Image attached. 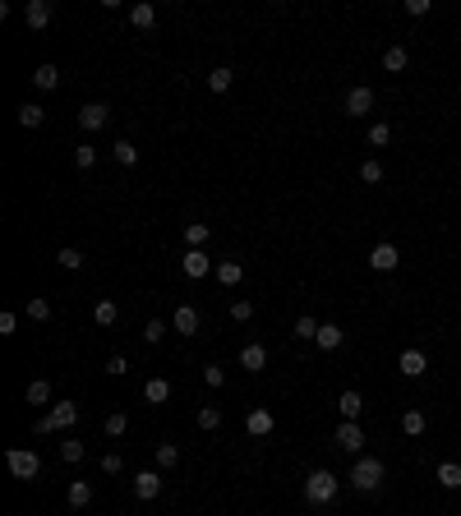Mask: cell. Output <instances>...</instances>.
<instances>
[{
    "label": "cell",
    "instance_id": "e575fe53",
    "mask_svg": "<svg viewBox=\"0 0 461 516\" xmlns=\"http://www.w3.org/2000/svg\"><path fill=\"white\" fill-rule=\"evenodd\" d=\"M388 143H392V125H383V120L369 125V148H388Z\"/></svg>",
    "mask_w": 461,
    "mask_h": 516
},
{
    "label": "cell",
    "instance_id": "1f68e13d",
    "mask_svg": "<svg viewBox=\"0 0 461 516\" xmlns=\"http://www.w3.org/2000/svg\"><path fill=\"white\" fill-rule=\"evenodd\" d=\"M401 433H410V438L425 433V411H406L401 415Z\"/></svg>",
    "mask_w": 461,
    "mask_h": 516
},
{
    "label": "cell",
    "instance_id": "8d00e7d4",
    "mask_svg": "<svg viewBox=\"0 0 461 516\" xmlns=\"http://www.w3.org/2000/svg\"><path fill=\"white\" fill-rule=\"evenodd\" d=\"M93 162H97V148H93V143H78V148H74V167H78V171H88Z\"/></svg>",
    "mask_w": 461,
    "mask_h": 516
},
{
    "label": "cell",
    "instance_id": "44dd1931",
    "mask_svg": "<svg viewBox=\"0 0 461 516\" xmlns=\"http://www.w3.org/2000/svg\"><path fill=\"white\" fill-rule=\"evenodd\" d=\"M74 420H78V406H74V401H56V406H51V424H56V433L70 429Z\"/></svg>",
    "mask_w": 461,
    "mask_h": 516
},
{
    "label": "cell",
    "instance_id": "7dc6e473",
    "mask_svg": "<svg viewBox=\"0 0 461 516\" xmlns=\"http://www.w3.org/2000/svg\"><path fill=\"white\" fill-rule=\"evenodd\" d=\"M14 332H19V318L5 309V314H0V337H14Z\"/></svg>",
    "mask_w": 461,
    "mask_h": 516
},
{
    "label": "cell",
    "instance_id": "9c48e42d",
    "mask_svg": "<svg viewBox=\"0 0 461 516\" xmlns=\"http://www.w3.org/2000/svg\"><path fill=\"white\" fill-rule=\"evenodd\" d=\"M397 263H401V254H397V245H374V254H369V268L374 272H397Z\"/></svg>",
    "mask_w": 461,
    "mask_h": 516
},
{
    "label": "cell",
    "instance_id": "4dcf8cb0",
    "mask_svg": "<svg viewBox=\"0 0 461 516\" xmlns=\"http://www.w3.org/2000/svg\"><path fill=\"white\" fill-rule=\"evenodd\" d=\"M111 152H115V162H120V167H139V148H134L130 139H120Z\"/></svg>",
    "mask_w": 461,
    "mask_h": 516
},
{
    "label": "cell",
    "instance_id": "d6a6232c",
    "mask_svg": "<svg viewBox=\"0 0 461 516\" xmlns=\"http://www.w3.org/2000/svg\"><path fill=\"white\" fill-rule=\"evenodd\" d=\"M61 461L65 465H78V461H83V443H78V438H65V443H61Z\"/></svg>",
    "mask_w": 461,
    "mask_h": 516
},
{
    "label": "cell",
    "instance_id": "4316f807",
    "mask_svg": "<svg viewBox=\"0 0 461 516\" xmlns=\"http://www.w3.org/2000/svg\"><path fill=\"white\" fill-rule=\"evenodd\" d=\"M434 480L443 484V489H461V465H457V461H443V465L434 470Z\"/></svg>",
    "mask_w": 461,
    "mask_h": 516
},
{
    "label": "cell",
    "instance_id": "2e32d148",
    "mask_svg": "<svg viewBox=\"0 0 461 516\" xmlns=\"http://www.w3.org/2000/svg\"><path fill=\"white\" fill-rule=\"evenodd\" d=\"M14 120H19V130H37V125L46 120V111H42L37 102H24V106L14 111Z\"/></svg>",
    "mask_w": 461,
    "mask_h": 516
},
{
    "label": "cell",
    "instance_id": "ee69618b",
    "mask_svg": "<svg viewBox=\"0 0 461 516\" xmlns=\"http://www.w3.org/2000/svg\"><path fill=\"white\" fill-rule=\"evenodd\" d=\"M203 383H208V387H222V383H227L222 364H203Z\"/></svg>",
    "mask_w": 461,
    "mask_h": 516
},
{
    "label": "cell",
    "instance_id": "8992f818",
    "mask_svg": "<svg viewBox=\"0 0 461 516\" xmlns=\"http://www.w3.org/2000/svg\"><path fill=\"white\" fill-rule=\"evenodd\" d=\"M332 438H337V447H341V452H351V456H360V447H365V433H360V424H351V420H341Z\"/></svg>",
    "mask_w": 461,
    "mask_h": 516
},
{
    "label": "cell",
    "instance_id": "bcb514c9",
    "mask_svg": "<svg viewBox=\"0 0 461 516\" xmlns=\"http://www.w3.org/2000/svg\"><path fill=\"white\" fill-rule=\"evenodd\" d=\"M120 470H125V461H120L115 452H106V456H102V475H120Z\"/></svg>",
    "mask_w": 461,
    "mask_h": 516
},
{
    "label": "cell",
    "instance_id": "52a82bcc",
    "mask_svg": "<svg viewBox=\"0 0 461 516\" xmlns=\"http://www.w3.org/2000/svg\"><path fill=\"white\" fill-rule=\"evenodd\" d=\"M244 429H249V438H268L272 429H277V420H272V411H263V406H254V411L244 415Z\"/></svg>",
    "mask_w": 461,
    "mask_h": 516
},
{
    "label": "cell",
    "instance_id": "f6af8a7d",
    "mask_svg": "<svg viewBox=\"0 0 461 516\" xmlns=\"http://www.w3.org/2000/svg\"><path fill=\"white\" fill-rule=\"evenodd\" d=\"M106 374H111V378L130 374V359H125V355H111V359H106Z\"/></svg>",
    "mask_w": 461,
    "mask_h": 516
},
{
    "label": "cell",
    "instance_id": "836d02e7",
    "mask_svg": "<svg viewBox=\"0 0 461 516\" xmlns=\"http://www.w3.org/2000/svg\"><path fill=\"white\" fill-rule=\"evenodd\" d=\"M175 461H180V447H175V443H157V465H162V470H171Z\"/></svg>",
    "mask_w": 461,
    "mask_h": 516
},
{
    "label": "cell",
    "instance_id": "83f0119b",
    "mask_svg": "<svg viewBox=\"0 0 461 516\" xmlns=\"http://www.w3.org/2000/svg\"><path fill=\"white\" fill-rule=\"evenodd\" d=\"M318 318H309V314H300L296 318V332H291V337H296V342H314V337H318Z\"/></svg>",
    "mask_w": 461,
    "mask_h": 516
},
{
    "label": "cell",
    "instance_id": "7a4b0ae2",
    "mask_svg": "<svg viewBox=\"0 0 461 516\" xmlns=\"http://www.w3.org/2000/svg\"><path fill=\"white\" fill-rule=\"evenodd\" d=\"M5 465H9V475H14V480H37V475H42V456H37L33 447H9V452H5Z\"/></svg>",
    "mask_w": 461,
    "mask_h": 516
},
{
    "label": "cell",
    "instance_id": "d4e9b609",
    "mask_svg": "<svg viewBox=\"0 0 461 516\" xmlns=\"http://www.w3.org/2000/svg\"><path fill=\"white\" fill-rule=\"evenodd\" d=\"M185 240H190V249H203L212 240V226L208 221H190V226H185Z\"/></svg>",
    "mask_w": 461,
    "mask_h": 516
},
{
    "label": "cell",
    "instance_id": "4fadbf2b",
    "mask_svg": "<svg viewBox=\"0 0 461 516\" xmlns=\"http://www.w3.org/2000/svg\"><path fill=\"white\" fill-rule=\"evenodd\" d=\"M24 19H28V28H37V33H42V28L51 23V5H46V0H28V5H24Z\"/></svg>",
    "mask_w": 461,
    "mask_h": 516
},
{
    "label": "cell",
    "instance_id": "5b68a950",
    "mask_svg": "<svg viewBox=\"0 0 461 516\" xmlns=\"http://www.w3.org/2000/svg\"><path fill=\"white\" fill-rule=\"evenodd\" d=\"M369 111H374V88H365V83H360V88H351V93H346V115L365 120Z\"/></svg>",
    "mask_w": 461,
    "mask_h": 516
},
{
    "label": "cell",
    "instance_id": "5bb4252c",
    "mask_svg": "<svg viewBox=\"0 0 461 516\" xmlns=\"http://www.w3.org/2000/svg\"><path fill=\"white\" fill-rule=\"evenodd\" d=\"M397 369H401V374H406V378H420V374H425V369H429V359H425V350H401V359H397Z\"/></svg>",
    "mask_w": 461,
    "mask_h": 516
},
{
    "label": "cell",
    "instance_id": "f546056e",
    "mask_svg": "<svg viewBox=\"0 0 461 516\" xmlns=\"http://www.w3.org/2000/svg\"><path fill=\"white\" fill-rule=\"evenodd\" d=\"M24 401H28V406H46V401H51V383H42V378H37V383H28Z\"/></svg>",
    "mask_w": 461,
    "mask_h": 516
},
{
    "label": "cell",
    "instance_id": "d6986e66",
    "mask_svg": "<svg viewBox=\"0 0 461 516\" xmlns=\"http://www.w3.org/2000/svg\"><path fill=\"white\" fill-rule=\"evenodd\" d=\"M240 277H244V263L240 258H222L217 263V281H222V286H240Z\"/></svg>",
    "mask_w": 461,
    "mask_h": 516
},
{
    "label": "cell",
    "instance_id": "ffe728a7",
    "mask_svg": "<svg viewBox=\"0 0 461 516\" xmlns=\"http://www.w3.org/2000/svg\"><path fill=\"white\" fill-rule=\"evenodd\" d=\"M341 342H346V332H341L337 323H323V327H318V337H314V346H318V350H337Z\"/></svg>",
    "mask_w": 461,
    "mask_h": 516
},
{
    "label": "cell",
    "instance_id": "b9f144b4",
    "mask_svg": "<svg viewBox=\"0 0 461 516\" xmlns=\"http://www.w3.org/2000/svg\"><path fill=\"white\" fill-rule=\"evenodd\" d=\"M231 318H235V323H249V318H254V305H249V300H235V305H231Z\"/></svg>",
    "mask_w": 461,
    "mask_h": 516
},
{
    "label": "cell",
    "instance_id": "c3c4849f",
    "mask_svg": "<svg viewBox=\"0 0 461 516\" xmlns=\"http://www.w3.org/2000/svg\"><path fill=\"white\" fill-rule=\"evenodd\" d=\"M406 14H415V19H425V14H429V0H406Z\"/></svg>",
    "mask_w": 461,
    "mask_h": 516
},
{
    "label": "cell",
    "instance_id": "f1b7e54d",
    "mask_svg": "<svg viewBox=\"0 0 461 516\" xmlns=\"http://www.w3.org/2000/svg\"><path fill=\"white\" fill-rule=\"evenodd\" d=\"M231 83H235V70H227V65H217V70L208 74V88H212V93H231Z\"/></svg>",
    "mask_w": 461,
    "mask_h": 516
},
{
    "label": "cell",
    "instance_id": "74e56055",
    "mask_svg": "<svg viewBox=\"0 0 461 516\" xmlns=\"http://www.w3.org/2000/svg\"><path fill=\"white\" fill-rule=\"evenodd\" d=\"M162 337H166V323H162V318H148V323H143V342H148V346H157Z\"/></svg>",
    "mask_w": 461,
    "mask_h": 516
},
{
    "label": "cell",
    "instance_id": "9a60e30c",
    "mask_svg": "<svg viewBox=\"0 0 461 516\" xmlns=\"http://www.w3.org/2000/svg\"><path fill=\"white\" fill-rule=\"evenodd\" d=\"M175 332H180V337H194V332H199V309H194V305H180V309H175Z\"/></svg>",
    "mask_w": 461,
    "mask_h": 516
},
{
    "label": "cell",
    "instance_id": "603a6c76",
    "mask_svg": "<svg viewBox=\"0 0 461 516\" xmlns=\"http://www.w3.org/2000/svg\"><path fill=\"white\" fill-rule=\"evenodd\" d=\"M115 318H120L115 300H97V305H93V323L97 327H115Z\"/></svg>",
    "mask_w": 461,
    "mask_h": 516
},
{
    "label": "cell",
    "instance_id": "f35d334b",
    "mask_svg": "<svg viewBox=\"0 0 461 516\" xmlns=\"http://www.w3.org/2000/svg\"><path fill=\"white\" fill-rule=\"evenodd\" d=\"M56 263H61L65 272H78V268H83V254H78V249H61V254H56Z\"/></svg>",
    "mask_w": 461,
    "mask_h": 516
},
{
    "label": "cell",
    "instance_id": "ab89813d",
    "mask_svg": "<svg viewBox=\"0 0 461 516\" xmlns=\"http://www.w3.org/2000/svg\"><path fill=\"white\" fill-rule=\"evenodd\" d=\"M217 424H222V411H217V406H203V411H199V429H217Z\"/></svg>",
    "mask_w": 461,
    "mask_h": 516
},
{
    "label": "cell",
    "instance_id": "ba28073f",
    "mask_svg": "<svg viewBox=\"0 0 461 516\" xmlns=\"http://www.w3.org/2000/svg\"><path fill=\"white\" fill-rule=\"evenodd\" d=\"M180 268H185V277H190V281H199V277H208V272H212V254H203V249H190V254L180 258Z\"/></svg>",
    "mask_w": 461,
    "mask_h": 516
},
{
    "label": "cell",
    "instance_id": "8fae6325",
    "mask_svg": "<svg viewBox=\"0 0 461 516\" xmlns=\"http://www.w3.org/2000/svg\"><path fill=\"white\" fill-rule=\"evenodd\" d=\"M134 493H139V502H152L157 493H162V475H157V470H139V480H134Z\"/></svg>",
    "mask_w": 461,
    "mask_h": 516
},
{
    "label": "cell",
    "instance_id": "30bf717a",
    "mask_svg": "<svg viewBox=\"0 0 461 516\" xmlns=\"http://www.w3.org/2000/svg\"><path fill=\"white\" fill-rule=\"evenodd\" d=\"M337 411H341V420H351V424H360V415H365V396L351 387V392H341L337 396Z\"/></svg>",
    "mask_w": 461,
    "mask_h": 516
},
{
    "label": "cell",
    "instance_id": "277c9868",
    "mask_svg": "<svg viewBox=\"0 0 461 516\" xmlns=\"http://www.w3.org/2000/svg\"><path fill=\"white\" fill-rule=\"evenodd\" d=\"M106 125H111V106H106V102H88V106H78V130L97 134V130H106Z\"/></svg>",
    "mask_w": 461,
    "mask_h": 516
},
{
    "label": "cell",
    "instance_id": "cb8c5ba5",
    "mask_svg": "<svg viewBox=\"0 0 461 516\" xmlns=\"http://www.w3.org/2000/svg\"><path fill=\"white\" fill-rule=\"evenodd\" d=\"M406 65H410V51H406V46H388V51H383V70L388 74H401Z\"/></svg>",
    "mask_w": 461,
    "mask_h": 516
},
{
    "label": "cell",
    "instance_id": "e0dca14e",
    "mask_svg": "<svg viewBox=\"0 0 461 516\" xmlns=\"http://www.w3.org/2000/svg\"><path fill=\"white\" fill-rule=\"evenodd\" d=\"M143 401H148V406L171 401V383H166V378H148V383H143Z\"/></svg>",
    "mask_w": 461,
    "mask_h": 516
},
{
    "label": "cell",
    "instance_id": "484cf974",
    "mask_svg": "<svg viewBox=\"0 0 461 516\" xmlns=\"http://www.w3.org/2000/svg\"><path fill=\"white\" fill-rule=\"evenodd\" d=\"M33 83L42 88V93H51V88H61V70H56V65H37V70H33Z\"/></svg>",
    "mask_w": 461,
    "mask_h": 516
},
{
    "label": "cell",
    "instance_id": "d590c367",
    "mask_svg": "<svg viewBox=\"0 0 461 516\" xmlns=\"http://www.w3.org/2000/svg\"><path fill=\"white\" fill-rule=\"evenodd\" d=\"M28 318H33V323H46V318H51V305H46L42 295H33L28 300Z\"/></svg>",
    "mask_w": 461,
    "mask_h": 516
},
{
    "label": "cell",
    "instance_id": "7c38bea8",
    "mask_svg": "<svg viewBox=\"0 0 461 516\" xmlns=\"http://www.w3.org/2000/svg\"><path fill=\"white\" fill-rule=\"evenodd\" d=\"M240 369H249V374H263V369H268V350H263L259 342H249L240 350Z\"/></svg>",
    "mask_w": 461,
    "mask_h": 516
},
{
    "label": "cell",
    "instance_id": "7402d4cb",
    "mask_svg": "<svg viewBox=\"0 0 461 516\" xmlns=\"http://www.w3.org/2000/svg\"><path fill=\"white\" fill-rule=\"evenodd\" d=\"M65 502H70L74 512H83L88 502H93V484H88V480H74V484H70V493H65Z\"/></svg>",
    "mask_w": 461,
    "mask_h": 516
},
{
    "label": "cell",
    "instance_id": "3957f363",
    "mask_svg": "<svg viewBox=\"0 0 461 516\" xmlns=\"http://www.w3.org/2000/svg\"><path fill=\"white\" fill-rule=\"evenodd\" d=\"M351 484H356L360 493H374L378 484H383V461H378V456H356V465H351Z\"/></svg>",
    "mask_w": 461,
    "mask_h": 516
},
{
    "label": "cell",
    "instance_id": "6da1fadb",
    "mask_svg": "<svg viewBox=\"0 0 461 516\" xmlns=\"http://www.w3.org/2000/svg\"><path fill=\"white\" fill-rule=\"evenodd\" d=\"M337 489H341V480L332 470H309L305 475V502H314V507H328L337 498Z\"/></svg>",
    "mask_w": 461,
    "mask_h": 516
},
{
    "label": "cell",
    "instance_id": "60d3db41",
    "mask_svg": "<svg viewBox=\"0 0 461 516\" xmlns=\"http://www.w3.org/2000/svg\"><path fill=\"white\" fill-rule=\"evenodd\" d=\"M360 180H365V184H378V180H383V167H378V162H360Z\"/></svg>",
    "mask_w": 461,
    "mask_h": 516
},
{
    "label": "cell",
    "instance_id": "7bdbcfd3",
    "mask_svg": "<svg viewBox=\"0 0 461 516\" xmlns=\"http://www.w3.org/2000/svg\"><path fill=\"white\" fill-rule=\"evenodd\" d=\"M125 429H130V420H125L120 411H115V415H106V433H111V438H120Z\"/></svg>",
    "mask_w": 461,
    "mask_h": 516
},
{
    "label": "cell",
    "instance_id": "ac0fdd59",
    "mask_svg": "<svg viewBox=\"0 0 461 516\" xmlns=\"http://www.w3.org/2000/svg\"><path fill=\"white\" fill-rule=\"evenodd\" d=\"M130 23L139 28V33H148V28L157 23V9L148 5V0H139V5H130Z\"/></svg>",
    "mask_w": 461,
    "mask_h": 516
}]
</instances>
